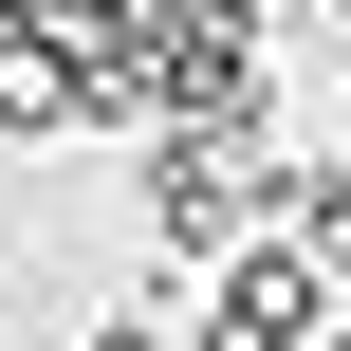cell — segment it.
<instances>
[{"instance_id":"6","label":"cell","mask_w":351,"mask_h":351,"mask_svg":"<svg viewBox=\"0 0 351 351\" xmlns=\"http://www.w3.org/2000/svg\"><path fill=\"white\" fill-rule=\"evenodd\" d=\"M315 351H351V315H315Z\"/></svg>"},{"instance_id":"4","label":"cell","mask_w":351,"mask_h":351,"mask_svg":"<svg viewBox=\"0 0 351 351\" xmlns=\"http://www.w3.org/2000/svg\"><path fill=\"white\" fill-rule=\"evenodd\" d=\"M93 351H167V296H130V315H93Z\"/></svg>"},{"instance_id":"2","label":"cell","mask_w":351,"mask_h":351,"mask_svg":"<svg viewBox=\"0 0 351 351\" xmlns=\"http://www.w3.org/2000/svg\"><path fill=\"white\" fill-rule=\"evenodd\" d=\"M0 130H111V74H93L56 19H19V37H0Z\"/></svg>"},{"instance_id":"3","label":"cell","mask_w":351,"mask_h":351,"mask_svg":"<svg viewBox=\"0 0 351 351\" xmlns=\"http://www.w3.org/2000/svg\"><path fill=\"white\" fill-rule=\"evenodd\" d=\"M278 259L351 278V167H278Z\"/></svg>"},{"instance_id":"7","label":"cell","mask_w":351,"mask_h":351,"mask_svg":"<svg viewBox=\"0 0 351 351\" xmlns=\"http://www.w3.org/2000/svg\"><path fill=\"white\" fill-rule=\"evenodd\" d=\"M0 37H19V19H0Z\"/></svg>"},{"instance_id":"5","label":"cell","mask_w":351,"mask_h":351,"mask_svg":"<svg viewBox=\"0 0 351 351\" xmlns=\"http://www.w3.org/2000/svg\"><path fill=\"white\" fill-rule=\"evenodd\" d=\"M0 19H93V0H0Z\"/></svg>"},{"instance_id":"1","label":"cell","mask_w":351,"mask_h":351,"mask_svg":"<svg viewBox=\"0 0 351 351\" xmlns=\"http://www.w3.org/2000/svg\"><path fill=\"white\" fill-rule=\"evenodd\" d=\"M315 315H333V278H315V259L222 241V278H204V351H315Z\"/></svg>"}]
</instances>
